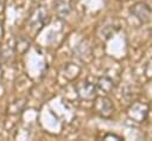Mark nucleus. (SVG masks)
<instances>
[{
  "label": "nucleus",
  "instance_id": "4",
  "mask_svg": "<svg viewBox=\"0 0 152 141\" xmlns=\"http://www.w3.org/2000/svg\"><path fill=\"white\" fill-rule=\"evenodd\" d=\"M94 100H95L94 101L95 111L102 117H109L114 110V105H113L112 101L106 96H100V97L96 96Z\"/></svg>",
  "mask_w": 152,
  "mask_h": 141
},
{
  "label": "nucleus",
  "instance_id": "13",
  "mask_svg": "<svg viewBox=\"0 0 152 141\" xmlns=\"http://www.w3.org/2000/svg\"><path fill=\"white\" fill-rule=\"evenodd\" d=\"M1 63H2V55H1V52H0V66H1Z\"/></svg>",
  "mask_w": 152,
  "mask_h": 141
},
{
  "label": "nucleus",
  "instance_id": "5",
  "mask_svg": "<svg viewBox=\"0 0 152 141\" xmlns=\"http://www.w3.org/2000/svg\"><path fill=\"white\" fill-rule=\"evenodd\" d=\"M148 113V105L144 102H135L128 109V117L135 122H142Z\"/></svg>",
  "mask_w": 152,
  "mask_h": 141
},
{
  "label": "nucleus",
  "instance_id": "11",
  "mask_svg": "<svg viewBox=\"0 0 152 141\" xmlns=\"http://www.w3.org/2000/svg\"><path fill=\"white\" fill-rule=\"evenodd\" d=\"M109 139H115V140H122L121 136L119 135H115V134H112V133H107L104 136H103V140H109Z\"/></svg>",
  "mask_w": 152,
  "mask_h": 141
},
{
  "label": "nucleus",
  "instance_id": "7",
  "mask_svg": "<svg viewBox=\"0 0 152 141\" xmlns=\"http://www.w3.org/2000/svg\"><path fill=\"white\" fill-rule=\"evenodd\" d=\"M114 88V82L110 77L108 76H102L99 78L97 84H96V89L97 91H101L103 94H108L112 89Z\"/></svg>",
  "mask_w": 152,
  "mask_h": 141
},
{
  "label": "nucleus",
  "instance_id": "12",
  "mask_svg": "<svg viewBox=\"0 0 152 141\" xmlns=\"http://www.w3.org/2000/svg\"><path fill=\"white\" fill-rule=\"evenodd\" d=\"M2 36H4V23L2 20H0V39L2 38Z\"/></svg>",
  "mask_w": 152,
  "mask_h": 141
},
{
  "label": "nucleus",
  "instance_id": "10",
  "mask_svg": "<svg viewBox=\"0 0 152 141\" xmlns=\"http://www.w3.org/2000/svg\"><path fill=\"white\" fill-rule=\"evenodd\" d=\"M24 105H25V103H24L23 101H14V102H12V103L8 105V108H7V113H10V114H17V113H20V110H23Z\"/></svg>",
  "mask_w": 152,
  "mask_h": 141
},
{
  "label": "nucleus",
  "instance_id": "3",
  "mask_svg": "<svg viewBox=\"0 0 152 141\" xmlns=\"http://www.w3.org/2000/svg\"><path fill=\"white\" fill-rule=\"evenodd\" d=\"M76 91H77V95L82 100H87V101H91L97 96L96 85L91 82H88V81H82V82L77 83L76 84Z\"/></svg>",
  "mask_w": 152,
  "mask_h": 141
},
{
  "label": "nucleus",
  "instance_id": "9",
  "mask_svg": "<svg viewBox=\"0 0 152 141\" xmlns=\"http://www.w3.org/2000/svg\"><path fill=\"white\" fill-rule=\"evenodd\" d=\"M80 71H81V68L78 65H76L74 63H68L65 65V68H64V72L63 73L68 79H74L75 77L78 76Z\"/></svg>",
  "mask_w": 152,
  "mask_h": 141
},
{
  "label": "nucleus",
  "instance_id": "2",
  "mask_svg": "<svg viewBox=\"0 0 152 141\" xmlns=\"http://www.w3.org/2000/svg\"><path fill=\"white\" fill-rule=\"evenodd\" d=\"M131 14L133 17H135L141 24L148 23L151 19V14H152V9L150 7L148 4H146L145 1H138L135 2L131 9H129Z\"/></svg>",
  "mask_w": 152,
  "mask_h": 141
},
{
  "label": "nucleus",
  "instance_id": "8",
  "mask_svg": "<svg viewBox=\"0 0 152 141\" xmlns=\"http://www.w3.org/2000/svg\"><path fill=\"white\" fill-rule=\"evenodd\" d=\"M30 45H31L30 39H27L26 37H19V38H17V40H15L14 51H15L18 55H23V53H25V52L30 49Z\"/></svg>",
  "mask_w": 152,
  "mask_h": 141
},
{
  "label": "nucleus",
  "instance_id": "1",
  "mask_svg": "<svg viewBox=\"0 0 152 141\" xmlns=\"http://www.w3.org/2000/svg\"><path fill=\"white\" fill-rule=\"evenodd\" d=\"M49 19L50 18H49V14H48V11L45 9V7L38 6L30 14V18L27 20V26L33 32H38L39 30H42L45 26V24H48Z\"/></svg>",
  "mask_w": 152,
  "mask_h": 141
},
{
  "label": "nucleus",
  "instance_id": "14",
  "mask_svg": "<svg viewBox=\"0 0 152 141\" xmlns=\"http://www.w3.org/2000/svg\"><path fill=\"white\" fill-rule=\"evenodd\" d=\"M1 4H2V0H0V5H1Z\"/></svg>",
  "mask_w": 152,
  "mask_h": 141
},
{
  "label": "nucleus",
  "instance_id": "6",
  "mask_svg": "<svg viewBox=\"0 0 152 141\" xmlns=\"http://www.w3.org/2000/svg\"><path fill=\"white\" fill-rule=\"evenodd\" d=\"M74 9L72 0H56L55 12L59 18H66Z\"/></svg>",
  "mask_w": 152,
  "mask_h": 141
}]
</instances>
